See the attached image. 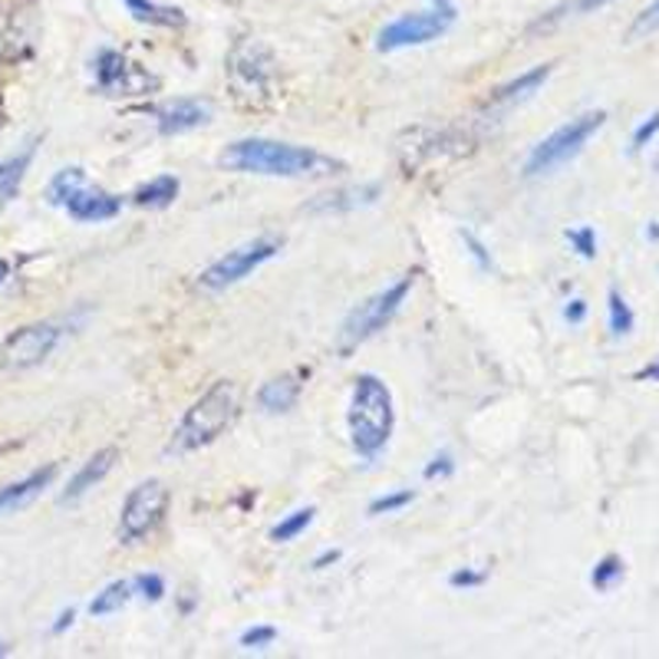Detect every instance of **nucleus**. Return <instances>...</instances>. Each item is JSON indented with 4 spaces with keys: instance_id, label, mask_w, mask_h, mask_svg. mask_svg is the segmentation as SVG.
Returning <instances> with one entry per match:
<instances>
[{
    "instance_id": "obj_1",
    "label": "nucleus",
    "mask_w": 659,
    "mask_h": 659,
    "mask_svg": "<svg viewBox=\"0 0 659 659\" xmlns=\"http://www.w3.org/2000/svg\"><path fill=\"white\" fill-rule=\"evenodd\" d=\"M221 168L270 178H330L343 171V161L306 145L273 142V138H241L221 152Z\"/></svg>"
},
{
    "instance_id": "obj_2",
    "label": "nucleus",
    "mask_w": 659,
    "mask_h": 659,
    "mask_svg": "<svg viewBox=\"0 0 659 659\" xmlns=\"http://www.w3.org/2000/svg\"><path fill=\"white\" fill-rule=\"evenodd\" d=\"M346 425L353 451L366 461H372L389 445L395 428V409H392V392L379 376L372 372L356 376L346 409Z\"/></svg>"
},
{
    "instance_id": "obj_3",
    "label": "nucleus",
    "mask_w": 659,
    "mask_h": 659,
    "mask_svg": "<svg viewBox=\"0 0 659 659\" xmlns=\"http://www.w3.org/2000/svg\"><path fill=\"white\" fill-rule=\"evenodd\" d=\"M241 412V386L234 379H217L211 382L194 402L191 409L181 415L175 435H171V451H194L211 445Z\"/></svg>"
},
{
    "instance_id": "obj_4",
    "label": "nucleus",
    "mask_w": 659,
    "mask_h": 659,
    "mask_svg": "<svg viewBox=\"0 0 659 659\" xmlns=\"http://www.w3.org/2000/svg\"><path fill=\"white\" fill-rule=\"evenodd\" d=\"M603 122H606V112H600V109L583 112V115L563 122L560 129H554L547 138H540V142L530 148V155H527V161H524V175L537 178V175L557 171L560 165H567L570 158H577V155L583 152V145L603 129Z\"/></svg>"
},
{
    "instance_id": "obj_5",
    "label": "nucleus",
    "mask_w": 659,
    "mask_h": 659,
    "mask_svg": "<svg viewBox=\"0 0 659 659\" xmlns=\"http://www.w3.org/2000/svg\"><path fill=\"white\" fill-rule=\"evenodd\" d=\"M409 290H412V273L399 277V280L389 283L386 290H379V293H372L369 300H362V303L343 320V326H339V353H349V349H356L359 343L372 339L379 330H386V323H389V320L399 313V306L405 303Z\"/></svg>"
},
{
    "instance_id": "obj_6",
    "label": "nucleus",
    "mask_w": 659,
    "mask_h": 659,
    "mask_svg": "<svg viewBox=\"0 0 659 659\" xmlns=\"http://www.w3.org/2000/svg\"><path fill=\"white\" fill-rule=\"evenodd\" d=\"M277 250H280V241H277V237L247 241V244L227 250L224 257H217L214 264H208V267L198 273V287H201V290H227V287L241 283L244 277H250L260 264H267L270 257H277Z\"/></svg>"
},
{
    "instance_id": "obj_7",
    "label": "nucleus",
    "mask_w": 659,
    "mask_h": 659,
    "mask_svg": "<svg viewBox=\"0 0 659 659\" xmlns=\"http://www.w3.org/2000/svg\"><path fill=\"white\" fill-rule=\"evenodd\" d=\"M165 507H168L165 481L148 478L142 484H135L129 491V498L122 501V511H119V540L122 544H135V540L148 537L161 524Z\"/></svg>"
},
{
    "instance_id": "obj_8",
    "label": "nucleus",
    "mask_w": 659,
    "mask_h": 659,
    "mask_svg": "<svg viewBox=\"0 0 659 659\" xmlns=\"http://www.w3.org/2000/svg\"><path fill=\"white\" fill-rule=\"evenodd\" d=\"M451 20H455V10L448 3H442L435 10H425V13H402V16H395L392 23H386L379 30L376 46L382 53H392V49L432 43V40H438L451 26Z\"/></svg>"
},
{
    "instance_id": "obj_9",
    "label": "nucleus",
    "mask_w": 659,
    "mask_h": 659,
    "mask_svg": "<svg viewBox=\"0 0 659 659\" xmlns=\"http://www.w3.org/2000/svg\"><path fill=\"white\" fill-rule=\"evenodd\" d=\"M227 79L237 99L270 96V53L254 40L237 43L227 56Z\"/></svg>"
},
{
    "instance_id": "obj_10",
    "label": "nucleus",
    "mask_w": 659,
    "mask_h": 659,
    "mask_svg": "<svg viewBox=\"0 0 659 659\" xmlns=\"http://www.w3.org/2000/svg\"><path fill=\"white\" fill-rule=\"evenodd\" d=\"M59 343V326L56 323H30L23 330H16L13 336H7L3 349H0V366L7 369H30L36 362H43Z\"/></svg>"
},
{
    "instance_id": "obj_11",
    "label": "nucleus",
    "mask_w": 659,
    "mask_h": 659,
    "mask_svg": "<svg viewBox=\"0 0 659 659\" xmlns=\"http://www.w3.org/2000/svg\"><path fill=\"white\" fill-rule=\"evenodd\" d=\"M63 208L72 221H82V224H99V221H112L119 211H122V198L102 191V188H92L89 181H79L66 198H63Z\"/></svg>"
},
{
    "instance_id": "obj_12",
    "label": "nucleus",
    "mask_w": 659,
    "mask_h": 659,
    "mask_svg": "<svg viewBox=\"0 0 659 659\" xmlns=\"http://www.w3.org/2000/svg\"><path fill=\"white\" fill-rule=\"evenodd\" d=\"M211 102L208 99H175L155 109V122L161 135H181L204 122H211Z\"/></svg>"
},
{
    "instance_id": "obj_13",
    "label": "nucleus",
    "mask_w": 659,
    "mask_h": 659,
    "mask_svg": "<svg viewBox=\"0 0 659 659\" xmlns=\"http://www.w3.org/2000/svg\"><path fill=\"white\" fill-rule=\"evenodd\" d=\"M53 474H56V465H46V468H36L26 478L0 488V514H13V511H23L26 504H33L43 494V488L53 481Z\"/></svg>"
},
{
    "instance_id": "obj_14",
    "label": "nucleus",
    "mask_w": 659,
    "mask_h": 659,
    "mask_svg": "<svg viewBox=\"0 0 659 659\" xmlns=\"http://www.w3.org/2000/svg\"><path fill=\"white\" fill-rule=\"evenodd\" d=\"M115 458H119L115 448H99V451H96L89 461H82V468L69 478V484H66V491L59 494V501H76V498H82L89 488H96V484L112 471Z\"/></svg>"
},
{
    "instance_id": "obj_15",
    "label": "nucleus",
    "mask_w": 659,
    "mask_h": 659,
    "mask_svg": "<svg viewBox=\"0 0 659 659\" xmlns=\"http://www.w3.org/2000/svg\"><path fill=\"white\" fill-rule=\"evenodd\" d=\"M550 63H544V66H534V69H527V72H521L517 79H511L507 86H501L494 96H491V105H514V102H524V99H530L544 82H547V76H550Z\"/></svg>"
},
{
    "instance_id": "obj_16",
    "label": "nucleus",
    "mask_w": 659,
    "mask_h": 659,
    "mask_svg": "<svg viewBox=\"0 0 659 659\" xmlns=\"http://www.w3.org/2000/svg\"><path fill=\"white\" fill-rule=\"evenodd\" d=\"M300 399V382L293 376H277L257 389V402L264 412H287Z\"/></svg>"
},
{
    "instance_id": "obj_17",
    "label": "nucleus",
    "mask_w": 659,
    "mask_h": 659,
    "mask_svg": "<svg viewBox=\"0 0 659 659\" xmlns=\"http://www.w3.org/2000/svg\"><path fill=\"white\" fill-rule=\"evenodd\" d=\"M122 3L138 23H148V26H181L185 23V13L178 7H161L155 0H122Z\"/></svg>"
},
{
    "instance_id": "obj_18",
    "label": "nucleus",
    "mask_w": 659,
    "mask_h": 659,
    "mask_svg": "<svg viewBox=\"0 0 659 659\" xmlns=\"http://www.w3.org/2000/svg\"><path fill=\"white\" fill-rule=\"evenodd\" d=\"M178 178L175 175H158V178H152L148 185H142L135 194H132V201L138 204V208H168L175 198H178Z\"/></svg>"
},
{
    "instance_id": "obj_19",
    "label": "nucleus",
    "mask_w": 659,
    "mask_h": 659,
    "mask_svg": "<svg viewBox=\"0 0 659 659\" xmlns=\"http://www.w3.org/2000/svg\"><path fill=\"white\" fill-rule=\"evenodd\" d=\"M135 596V587H132V580H112V583H105L99 593H96V600L89 603V613L92 616H109V613H119L129 600Z\"/></svg>"
},
{
    "instance_id": "obj_20",
    "label": "nucleus",
    "mask_w": 659,
    "mask_h": 659,
    "mask_svg": "<svg viewBox=\"0 0 659 659\" xmlns=\"http://www.w3.org/2000/svg\"><path fill=\"white\" fill-rule=\"evenodd\" d=\"M26 165H30V152H23V155H13V158H7V161H0V211L16 198V191H20V181H23V175H26Z\"/></svg>"
},
{
    "instance_id": "obj_21",
    "label": "nucleus",
    "mask_w": 659,
    "mask_h": 659,
    "mask_svg": "<svg viewBox=\"0 0 659 659\" xmlns=\"http://www.w3.org/2000/svg\"><path fill=\"white\" fill-rule=\"evenodd\" d=\"M125 72H129V63L122 59V53H115V49H102L99 53V59H96V82L102 89L125 86Z\"/></svg>"
},
{
    "instance_id": "obj_22",
    "label": "nucleus",
    "mask_w": 659,
    "mask_h": 659,
    "mask_svg": "<svg viewBox=\"0 0 659 659\" xmlns=\"http://www.w3.org/2000/svg\"><path fill=\"white\" fill-rule=\"evenodd\" d=\"M606 3H613V0H563L560 7H554L550 13H544V16L534 23V30H547V26H557V23H563V20H570V16L593 13V10H600V7H606Z\"/></svg>"
},
{
    "instance_id": "obj_23",
    "label": "nucleus",
    "mask_w": 659,
    "mask_h": 659,
    "mask_svg": "<svg viewBox=\"0 0 659 659\" xmlns=\"http://www.w3.org/2000/svg\"><path fill=\"white\" fill-rule=\"evenodd\" d=\"M313 514H316V507H297V511H290L283 521H277V524L270 527V540L287 544V540L300 537V534L313 524Z\"/></svg>"
},
{
    "instance_id": "obj_24",
    "label": "nucleus",
    "mask_w": 659,
    "mask_h": 659,
    "mask_svg": "<svg viewBox=\"0 0 659 659\" xmlns=\"http://www.w3.org/2000/svg\"><path fill=\"white\" fill-rule=\"evenodd\" d=\"M606 313H610V333L619 339V336H626L629 330H633V323H636V316H633V306L623 300V293L619 290H610L606 293Z\"/></svg>"
},
{
    "instance_id": "obj_25",
    "label": "nucleus",
    "mask_w": 659,
    "mask_h": 659,
    "mask_svg": "<svg viewBox=\"0 0 659 659\" xmlns=\"http://www.w3.org/2000/svg\"><path fill=\"white\" fill-rule=\"evenodd\" d=\"M623 580V560L619 557H603L596 567H593V573H590V583L596 587V590H610V587H616Z\"/></svg>"
},
{
    "instance_id": "obj_26",
    "label": "nucleus",
    "mask_w": 659,
    "mask_h": 659,
    "mask_svg": "<svg viewBox=\"0 0 659 659\" xmlns=\"http://www.w3.org/2000/svg\"><path fill=\"white\" fill-rule=\"evenodd\" d=\"M79 181H86V171H82V168H63V171L49 181V201H53V204H63V198H66Z\"/></svg>"
},
{
    "instance_id": "obj_27",
    "label": "nucleus",
    "mask_w": 659,
    "mask_h": 659,
    "mask_svg": "<svg viewBox=\"0 0 659 659\" xmlns=\"http://www.w3.org/2000/svg\"><path fill=\"white\" fill-rule=\"evenodd\" d=\"M412 501H415V491H409V488L392 491V494H379L376 501H369V514H392V511H402Z\"/></svg>"
},
{
    "instance_id": "obj_28",
    "label": "nucleus",
    "mask_w": 659,
    "mask_h": 659,
    "mask_svg": "<svg viewBox=\"0 0 659 659\" xmlns=\"http://www.w3.org/2000/svg\"><path fill=\"white\" fill-rule=\"evenodd\" d=\"M132 587H135V593H138L142 600H148V603H158V600L165 596V580H161L158 573H138V577H132Z\"/></svg>"
},
{
    "instance_id": "obj_29",
    "label": "nucleus",
    "mask_w": 659,
    "mask_h": 659,
    "mask_svg": "<svg viewBox=\"0 0 659 659\" xmlns=\"http://www.w3.org/2000/svg\"><path fill=\"white\" fill-rule=\"evenodd\" d=\"M567 241L573 244V250L580 254V257H587V260H593L596 257V231L593 227H573V231H567Z\"/></svg>"
},
{
    "instance_id": "obj_30",
    "label": "nucleus",
    "mask_w": 659,
    "mask_h": 659,
    "mask_svg": "<svg viewBox=\"0 0 659 659\" xmlns=\"http://www.w3.org/2000/svg\"><path fill=\"white\" fill-rule=\"evenodd\" d=\"M273 639H277L273 626H250V629L241 633V646L244 649H267V646H273Z\"/></svg>"
},
{
    "instance_id": "obj_31",
    "label": "nucleus",
    "mask_w": 659,
    "mask_h": 659,
    "mask_svg": "<svg viewBox=\"0 0 659 659\" xmlns=\"http://www.w3.org/2000/svg\"><path fill=\"white\" fill-rule=\"evenodd\" d=\"M659 135V112H652V115H646L643 122H639V129L633 132V142H629V148L633 152H643L652 138Z\"/></svg>"
},
{
    "instance_id": "obj_32",
    "label": "nucleus",
    "mask_w": 659,
    "mask_h": 659,
    "mask_svg": "<svg viewBox=\"0 0 659 659\" xmlns=\"http://www.w3.org/2000/svg\"><path fill=\"white\" fill-rule=\"evenodd\" d=\"M659 30V0L649 3L629 26V36H646V33H656Z\"/></svg>"
},
{
    "instance_id": "obj_33",
    "label": "nucleus",
    "mask_w": 659,
    "mask_h": 659,
    "mask_svg": "<svg viewBox=\"0 0 659 659\" xmlns=\"http://www.w3.org/2000/svg\"><path fill=\"white\" fill-rule=\"evenodd\" d=\"M484 577H488V570H471V567H461V570H455V573L448 577V583H451V587H481V583H484Z\"/></svg>"
},
{
    "instance_id": "obj_34",
    "label": "nucleus",
    "mask_w": 659,
    "mask_h": 659,
    "mask_svg": "<svg viewBox=\"0 0 659 659\" xmlns=\"http://www.w3.org/2000/svg\"><path fill=\"white\" fill-rule=\"evenodd\" d=\"M451 471H455V461H451L448 451L435 455V458L425 465V478H445V474H451Z\"/></svg>"
},
{
    "instance_id": "obj_35",
    "label": "nucleus",
    "mask_w": 659,
    "mask_h": 659,
    "mask_svg": "<svg viewBox=\"0 0 659 659\" xmlns=\"http://www.w3.org/2000/svg\"><path fill=\"white\" fill-rule=\"evenodd\" d=\"M583 316H587V303H583V300H570V303L563 306V320H567V323H583Z\"/></svg>"
},
{
    "instance_id": "obj_36",
    "label": "nucleus",
    "mask_w": 659,
    "mask_h": 659,
    "mask_svg": "<svg viewBox=\"0 0 659 659\" xmlns=\"http://www.w3.org/2000/svg\"><path fill=\"white\" fill-rule=\"evenodd\" d=\"M461 237H465V244H468V247H471V254H474V257H478V260H481V267H491V260H488V254H484V247H481V244H478V241H474V237H471V234H461Z\"/></svg>"
},
{
    "instance_id": "obj_37",
    "label": "nucleus",
    "mask_w": 659,
    "mask_h": 659,
    "mask_svg": "<svg viewBox=\"0 0 659 659\" xmlns=\"http://www.w3.org/2000/svg\"><path fill=\"white\" fill-rule=\"evenodd\" d=\"M336 560H339V550H323V554L313 560V570H323L326 563H336Z\"/></svg>"
},
{
    "instance_id": "obj_38",
    "label": "nucleus",
    "mask_w": 659,
    "mask_h": 659,
    "mask_svg": "<svg viewBox=\"0 0 659 659\" xmlns=\"http://www.w3.org/2000/svg\"><path fill=\"white\" fill-rule=\"evenodd\" d=\"M69 623H72V610H66V613H63V616H59V619H56V626H53V633H63V629H66V626H69Z\"/></svg>"
},
{
    "instance_id": "obj_39",
    "label": "nucleus",
    "mask_w": 659,
    "mask_h": 659,
    "mask_svg": "<svg viewBox=\"0 0 659 659\" xmlns=\"http://www.w3.org/2000/svg\"><path fill=\"white\" fill-rule=\"evenodd\" d=\"M643 376H646V379H659V359H656L652 366H646V369H643Z\"/></svg>"
},
{
    "instance_id": "obj_40",
    "label": "nucleus",
    "mask_w": 659,
    "mask_h": 659,
    "mask_svg": "<svg viewBox=\"0 0 659 659\" xmlns=\"http://www.w3.org/2000/svg\"><path fill=\"white\" fill-rule=\"evenodd\" d=\"M7 277H10V264H7V260L0 257V283H3Z\"/></svg>"
}]
</instances>
